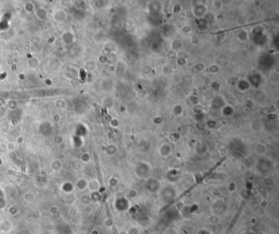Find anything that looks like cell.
<instances>
[{"instance_id":"cell-1","label":"cell","mask_w":279,"mask_h":234,"mask_svg":"<svg viewBox=\"0 0 279 234\" xmlns=\"http://www.w3.org/2000/svg\"><path fill=\"white\" fill-rule=\"evenodd\" d=\"M28 67L29 69H35L39 65V61L37 58H31L29 59V62H28Z\"/></svg>"},{"instance_id":"cell-2","label":"cell","mask_w":279,"mask_h":234,"mask_svg":"<svg viewBox=\"0 0 279 234\" xmlns=\"http://www.w3.org/2000/svg\"><path fill=\"white\" fill-rule=\"evenodd\" d=\"M55 106L58 109H64L67 106V102L64 99H58L55 102Z\"/></svg>"},{"instance_id":"cell-3","label":"cell","mask_w":279,"mask_h":234,"mask_svg":"<svg viewBox=\"0 0 279 234\" xmlns=\"http://www.w3.org/2000/svg\"><path fill=\"white\" fill-rule=\"evenodd\" d=\"M53 121L54 122H58L60 120H61V116H60V115L58 114H55L54 116H53Z\"/></svg>"}]
</instances>
